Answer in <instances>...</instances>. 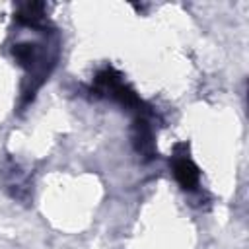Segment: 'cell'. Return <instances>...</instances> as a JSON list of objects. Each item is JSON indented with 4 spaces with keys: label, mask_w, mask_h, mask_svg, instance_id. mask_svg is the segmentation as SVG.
I'll use <instances>...</instances> for the list:
<instances>
[{
    "label": "cell",
    "mask_w": 249,
    "mask_h": 249,
    "mask_svg": "<svg viewBox=\"0 0 249 249\" xmlns=\"http://www.w3.org/2000/svg\"><path fill=\"white\" fill-rule=\"evenodd\" d=\"M173 173H175V179L177 183L185 189V191H193L196 185H198V169L196 165L187 160V158H177L173 161Z\"/></svg>",
    "instance_id": "1"
},
{
    "label": "cell",
    "mask_w": 249,
    "mask_h": 249,
    "mask_svg": "<svg viewBox=\"0 0 249 249\" xmlns=\"http://www.w3.org/2000/svg\"><path fill=\"white\" fill-rule=\"evenodd\" d=\"M132 140H134L136 152L144 154L146 158H152V154H154L152 130H150V126H148V123H146L144 119H136V123H134V132H132Z\"/></svg>",
    "instance_id": "2"
},
{
    "label": "cell",
    "mask_w": 249,
    "mask_h": 249,
    "mask_svg": "<svg viewBox=\"0 0 249 249\" xmlns=\"http://www.w3.org/2000/svg\"><path fill=\"white\" fill-rule=\"evenodd\" d=\"M18 21L19 23H25V25H37L43 18V4L41 2H29V4H23L18 12Z\"/></svg>",
    "instance_id": "3"
},
{
    "label": "cell",
    "mask_w": 249,
    "mask_h": 249,
    "mask_svg": "<svg viewBox=\"0 0 249 249\" xmlns=\"http://www.w3.org/2000/svg\"><path fill=\"white\" fill-rule=\"evenodd\" d=\"M14 56L16 60L21 64V66H31L33 58H35V45L31 43H19V45H14Z\"/></svg>",
    "instance_id": "4"
}]
</instances>
